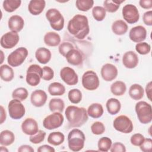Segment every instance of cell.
<instances>
[{
    "label": "cell",
    "instance_id": "6da1fadb",
    "mask_svg": "<svg viewBox=\"0 0 152 152\" xmlns=\"http://www.w3.org/2000/svg\"><path fill=\"white\" fill-rule=\"evenodd\" d=\"M67 29L70 34L78 39H84L90 32L88 20L86 15H75L68 22Z\"/></svg>",
    "mask_w": 152,
    "mask_h": 152
},
{
    "label": "cell",
    "instance_id": "7a4b0ae2",
    "mask_svg": "<svg viewBox=\"0 0 152 152\" xmlns=\"http://www.w3.org/2000/svg\"><path fill=\"white\" fill-rule=\"evenodd\" d=\"M65 114L71 127H80L86 124L88 119L87 110L83 107L69 106L65 109Z\"/></svg>",
    "mask_w": 152,
    "mask_h": 152
},
{
    "label": "cell",
    "instance_id": "3957f363",
    "mask_svg": "<svg viewBox=\"0 0 152 152\" xmlns=\"http://www.w3.org/2000/svg\"><path fill=\"white\" fill-rule=\"evenodd\" d=\"M86 137L82 131L79 129H72L68 135V145L69 150L79 151L84 146Z\"/></svg>",
    "mask_w": 152,
    "mask_h": 152
},
{
    "label": "cell",
    "instance_id": "277c9868",
    "mask_svg": "<svg viewBox=\"0 0 152 152\" xmlns=\"http://www.w3.org/2000/svg\"><path fill=\"white\" fill-rule=\"evenodd\" d=\"M135 112L139 121L147 124L152 121V107L150 104L145 101H140L136 103Z\"/></svg>",
    "mask_w": 152,
    "mask_h": 152
},
{
    "label": "cell",
    "instance_id": "5b68a950",
    "mask_svg": "<svg viewBox=\"0 0 152 152\" xmlns=\"http://www.w3.org/2000/svg\"><path fill=\"white\" fill-rule=\"evenodd\" d=\"M46 17L50 27L56 31H61L64 27V18L59 10L50 8L46 12Z\"/></svg>",
    "mask_w": 152,
    "mask_h": 152
},
{
    "label": "cell",
    "instance_id": "8992f818",
    "mask_svg": "<svg viewBox=\"0 0 152 152\" xmlns=\"http://www.w3.org/2000/svg\"><path fill=\"white\" fill-rule=\"evenodd\" d=\"M43 76V69L37 64L30 65L27 70L26 80L30 86H36L39 84Z\"/></svg>",
    "mask_w": 152,
    "mask_h": 152
},
{
    "label": "cell",
    "instance_id": "52a82bcc",
    "mask_svg": "<svg viewBox=\"0 0 152 152\" xmlns=\"http://www.w3.org/2000/svg\"><path fill=\"white\" fill-rule=\"evenodd\" d=\"M28 50L24 47H20L12 52L7 58V62L10 66L17 67L21 65L26 60L28 55Z\"/></svg>",
    "mask_w": 152,
    "mask_h": 152
},
{
    "label": "cell",
    "instance_id": "ba28073f",
    "mask_svg": "<svg viewBox=\"0 0 152 152\" xmlns=\"http://www.w3.org/2000/svg\"><path fill=\"white\" fill-rule=\"evenodd\" d=\"M81 83L83 87L87 90H95L100 84V81L97 74L92 71H86L81 78Z\"/></svg>",
    "mask_w": 152,
    "mask_h": 152
},
{
    "label": "cell",
    "instance_id": "9c48e42d",
    "mask_svg": "<svg viewBox=\"0 0 152 152\" xmlns=\"http://www.w3.org/2000/svg\"><path fill=\"white\" fill-rule=\"evenodd\" d=\"M113 126L116 131L124 134L130 133L134 129L132 122L126 115H120L116 117L113 121Z\"/></svg>",
    "mask_w": 152,
    "mask_h": 152
},
{
    "label": "cell",
    "instance_id": "30bf717a",
    "mask_svg": "<svg viewBox=\"0 0 152 152\" xmlns=\"http://www.w3.org/2000/svg\"><path fill=\"white\" fill-rule=\"evenodd\" d=\"M64 118L59 112H53L47 116L43 121V126L48 130H52L60 127L64 122Z\"/></svg>",
    "mask_w": 152,
    "mask_h": 152
},
{
    "label": "cell",
    "instance_id": "8fae6325",
    "mask_svg": "<svg viewBox=\"0 0 152 152\" xmlns=\"http://www.w3.org/2000/svg\"><path fill=\"white\" fill-rule=\"evenodd\" d=\"M10 116L13 119H20L23 118L26 113L24 106L21 101L17 99L11 100L8 106Z\"/></svg>",
    "mask_w": 152,
    "mask_h": 152
},
{
    "label": "cell",
    "instance_id": "7c38bea8",
    "mask_svg": "<svg viewBox=\"0 0 152 152\" xmlns=\"http://www.w3.org/2000/svg\"><path fill=\"white\" fill-rule=\"evenodd\" d=\"M124 19L128 24L137 23L140 18V14L137 8L132 4L125 5L122 11Z\"/></svg>",
    "mask_w": 152,
    "mask_h": 152
},
{
    "label": "cell",
    "instance_id": "4fadbf2b",
    "mask_svg": "<svg viewBox=\"0 0 152 152\" xmlns=\"http://www.w3.org/2000/svg\"><path fill=\"white\" fill-rule=\"evenodd\" d=\"M20 40L19 35L14 31H8L3 34L1 38V46L4 49H11L15 47Z\"/></svg>",
    "mask_w": 152,
    "mask_h": 152
},
{
    "label": "cell",
    "instance_id": "5bb4252c",
    "mask_svg": "<svg viewBox=\"0 0 152 152\" xmlns=\"http://www.w3.org/2000/svg\"><path fill=\"white\" fill-rule=\"evenodd\" d=\"M60 77L62 80L68 86H74L78 83V77L74 69L65 66L60 71Z\"/></svg>",
    "mask_w": 152,
    "mask_h": 152
},
{
    "label": "cell",
    "instance_id": "9a60e30c",
    "mask_svg": "<svg viewBox=\"0 0 152 152\" xmlns=\"http://www.w3.org/2000/svg\"><path fill=\"white\" fill-rule=\"evenodd\" d=\"M100 74L104 81H111L117 77L118 71L115 65L107 63L102 66Z\"/></svg>",
    "mask_w": 152,
    "mask_h": 152
},
{
    "label": "cell",
    "instance_id": "2e32d148",
    "mask_svg": "<svg viewBox=\"0 0 152 152\" xmlns=\"http://www.w3.org/2000/svg\"><path fill=\"white\" fill-rule=\"evenodd\" d=\"M147 37V30L142 26H137L132 27L129 33V37L135 43L143 42Z\"/></svg>",
    "mask_w": 152,
    "mask_h": 152
},
{
    "label": "cell",
    "instance_id": "e0dca14e",
    "mask_svg": "<svg viewBox=\"0 0 152 152\" xmlns=\"http://www.w3.org/2000/svg\"><path fill=\"white\" fill-rule=\"evenodd\" d=\"M48 95L42 90H36L33 91L30 96L31 104L35 107H40L43 106L46 102Z\"/></svg>",
    "mask_w": 152,
    "mask_h": 152
},
{
    "label": "cell",
    "instance_id": "ac0fdd59",
    "mask_svg": "<svg viewBox=\"0 0 152 152\" xmlns=\"http://www.w3.org/2000/svg\"><path fill=\"white\" fill-rule=\"evenodd\" d=\"M21 129L24 134L28 135L35 134L39 131L38 124L31 118H26L21 124Z\"/></svg>",
    "mask_w": 152,
    "mask_h": 152
},
{
    "label": "cell",
    "instance_id": "d6986e66",
    "mask_svg": "<svg viewBox=\"0 0 152 152\" xmlns=\"http://www.w3.org/2000/svg\"><path fill=\"white\" fill-rule=\"evenodd\" d=\"M138 57L134 51L126 52L122 56V64L125 67L128 69L135 68L138 64Z\"/></svg>",
    "mask_w": 152,
    "mask_h": 152
},
{
    "label": "cell",
    "instance_id": "ffe728a7",
    "mask_svg": "<svg viewBox=\"0 0 152 152\" xmlns=\"http://www.w3.org/2000/svg\"><path fill=\"white\" fill-rule=\"evenodd\" d=\"M65 57L69 64L74 66L80 65L83 61V55L81 52L75 48L71 49L66 54Z\"/></svg>",
    "mask_w": 152,
    "mask_h": 152
},
{
    "label": "cell",
    "instance_id": "44dd1931",
    "mask_svg": "<svg viewBox=\"0 0 152 152\" xmlns=\"http://www.w3.org/2000/svg\"><path fill=\"white\" fill-rule=\"evenodd\" d=\"M8 27L11 31L20 32L24 27V19L18 15H13L10 17L8 21Z\"/></svg>",
    "mask_w": 152,
    "mask_h": 152
},
{
    "label": "cell",
    "instance_id": "7402d4cb",
    "mask_svg": "<svg viewBox=\"0 0 152 152\" xmlns=\"http://www.w3.org/2000/svg\"><path fill=\"white\" fill-rule=\"evenodd\" d=\"M45 6L46 2L44 0H31L28 5V10L32 15H38L43 12Z\"/></svg>",
    "mask_w": 152,
    "mask_h": 152
},
{
    "label": "cell",
    "instance_id": "603a6c76",
    "mask_svg": "<svg viewBox=\"0 0 152 152\" xmlns=\"http://www.w3.org/2000/svg\"><path fill=\"white\" fill-rule=\"evenodd\" d=\"M35 57L39 63L46 64L51 59L52 53L49 49L41 47L36 50L35 52Z\"/></svg>",
    "mask_w": 152,
    "mask_h": 152
},
{
    "label": "cell",
    "instance_id": "cb8c5ba5",
    "mask_svg": "<svg viewBox=\"0 0 152 152\" xmlns=\"http://www.w3.org/2000/svg\"><path fill=\"white\" fill-rule=\"evenodd\" d=\"M44 43L48 46L55 47L61 43V37L56 32L49 31L45 34L43 38Z\"/></svg>",
    "mask_w": 152,
    "mask_h": 152
},
{
    "label": "cell",
    "instance_id": "d4e9b609",
    "mask_svg": "<svg viewBox=\"0 0 152 152\" xmlns=\"http://www.w3.org/2000/svg\"><path fill=\"white\" fill-rule=\"evenodd\" d=\"M88 116L92 118L97 119L100 118L104 112L103 107L100 103H94L90 104L87 110Z\"/></svg>",
    "mask_w": 152,
    "mask_h": 152
},
{
    "label": "cell",
    "instance_id": "484cf974",
    "mask_svg": "<svg viewBox=\"0 0 152 152\" xmlns=\"http://www.w3.org/2000/svg\"><path fill=\"white\" fill-rule=\"evenodd\" d=\"M128 26L127 24L122 20L115 21L112 25V30L115 34L121 36L125 34L128 31Z\"/></svg>",
    "mask_w": 152,
    "mask_h": 152
},
{
    "label": "cell",
    "instance_id": "4316f807",
    "mask_svg": "<svg viewBox=\"0 0 152 152\" xmlns=\"http://www.w3.org/2000/svg\"><path fill=\"white\" fill-rule=\"evenodd\" d=\"M144 88L140 84H134L129 87V95L130 97L133 100H141L144 97Z\"/></svg>",
    "mask_w": 152,
    "mask_h": 152
},
{
    "label": "cell",
    "instance_id": "83f0119b",
    "mask_svg": "<svg viewBox=\"0 0 152 152\" xmlns=\"http://www.w3.org/2000/svg\"><path fill=\"white\" fill-rule=\"evenodd\" d=\"M106 107L108 113L112 115H114L119 112L121 108V104L117 99L110 98L107 100Z\"/></svg>",
    "mask_w": 152,
    "mask_h": 152
},
{
    "label": "cell",
    "instance_id": "f1b7e54d",
    "mask_svg": "<svg viewBox=\"0 0 152 152\" xmlns=\"http://www.w3.org/2000/svg\"><path fill=\"white\" fill-rule=\"evenodd\" d=\"M15 140L14 134L10 130H4L0 134V144L3 146L11 145Z\"/></svg>",
    "mask_w": 152,
    "mask_h": 152
},
{
    "label": "cell",
    "instance_id": "f546056e",
    "mask_svg": "<svg viewBox=\"0 0 152 152\" xmlns=\"http://www.w3.org/2000/svg\"><path fill=\"white\" fill-rule=\"evenodd\" d=\"M0 77L1 78L5 81H11L14 77V72L12 68L10 65L4 64L0 67Z\"/></svg>",
    "mask_w": 152,
    "mask_h": 152
},
{
    "label": "cell",
    "instance_id": "4dcf8cb0",
    "mask_svg": "<svg viewBox=\"0 0 152 152\" xmlns=\"http://www.w3.org/2000/svg\"><path fill=\"white\" fill-rule=\"evenodd\" d=\"M65 136L63 133L59 131L52 132L49 134L48 137V142L53 145L58 146L64 142Z\"/></svg>",
    "mask_w": 152,
    "mask_h": 152
},
{
    "label": "cell",
    "instance_id": "1f68e13d",
    "mask_svg": "<svg viewBox=\"0 0 152 152\" xmlns=\"http://www.w3.org/2000/svg\"><path fill=\"white\" fill-rule=\"evenodd\" d=\"M65 107V103L62 99L59 98H53L50 99L49 102V108L52 112H63Z\"/></svg>",
    "mask_w": 152,
    "mask_h": 152
},
{
    "label": "cell",
    "instance_id": "d6a6232c",
    "mask_svg": "<svg viewBox=\"0 0 152 152\" xmlns=\"http://www.w3.org/2000/svg\"><path fill=\"white\" fill-rule=\"evenodd\" d=\"M126 90V84L122 81H116L110 86V91L115 96H122L125 94Z\"/></svg>",
    "mask_w": 152,
    "mask_h": 152
},
{
    "label": "cell",
    "instance_id": "836d02e7",
    "mask_svg": "<svg viewBox=\"0 0 152 152\" xmlns=\"http://www.w3.org/2000/svg\"><path fill=\"white\" fill-rule=\"evenodd\" d=\"M48 90L52 96H62L65 93V87L60 83L53 82L49 84Z\"/></svg>",
    "mask_w": 152,
    "mask_h": 152
},
{
    "label": "cell",
    "instance_id": "e575fe53",
    "mask_svg": "<svg viewBox=\"0 0 152 152\" xmlns=\"http://www.w3.org/2000/svg\"><path fill=\"white\" fill-rule=\"evenodd\" d=\"M124 1V0H106L103 2V8L107 12H115L120 7L121 4Z\"/></svg>",
    "mask_w": 152,
    "mask_h": 152
},
{
    "label": "cell",
    "instance_id": "d590c367",
    "mask_svg": "<svg viewBox=\"0 0 152 152\" xmlns=\"http://www.w3.org/2000/svg\"><path fill=\"white\" fill-rule=\"evenodd\" d=\"M21 4L20 0H5L3 1L2 7L5 11L12 12L18 8Z\"/></svg>",
    "mask_w": 152,
    "mask_h": 152
},
{
    "label": "cell",
    "instance_id": "8d00e7d4",
    "mask_svg": "<svg viewBox=\"0 0 152 152\" xmlns=\"http://www.w3.org/2000/svg\"><path fill=\"white\" fill-rule=\"evenodd\" d=\"M112 144V142L110 138L107 137H102L98 141V150L102 152L108 151L110 149Z\"/></svg>",
    "mask_w": 152,
    "mask_h": 152
},
{
    "label": "cell",
    "instance_id": "74e56055",
    "mask_svg": "<svg viewBox=\"0 0 152 152\" xmlns=\"http://www.w3.org/2000/svg\"><path fill=\"white\" fill-rule=\"evenodd\" d=\"M28 95L27 90L24 87H18L15 89L12 93V97L22 102L25 100Z\"/></svg>",
    "mask_w": 152,
    "mask_h": 152
},
{
    "label": "cell",
    "instance_id": "f35d334b",
    "mask_svg": "<svg viewBox=\"0 0 152 152\" xmlns=\"http://www.w3.org/2000/svg\"><path fill=\"white\" fill-rule=\"evenodd\" d=\"M69 100L74 104L79 103L82 99V93L79 89L73 88L69 91L68 94Z\"/></svg>",
    "mask_w": 152,
    "mask_h": 152
},
{
    "label": "cell",
    "instance_id": "ab89813d",
    "mask_svg": "<svg viewBox=\"0 0 152 152\" xmlns=\"http://www.w3.org/2000/svg\"><path fill=\"white\" fill-rule=\"evenodd\" d=\"M76 7L81 11L86 12L90 10L93 5L94 1L93 0H77L75 2Z\"/></svg>",
    "mask_w": 152,
    "mask_h": 152
},
{
    "label": "cell",
    "instance_id": "60d3db41",
    "mask_svg": "<svg viewBox=\"0 0 152 152\" xmlns=\"http://www.w3.org/2000/svg\"><path fill=\"white\" fill-rule=\"evenodd\" d=\"M106 14L104 8L100 6H95L92 10V15L93 18L97 21H103Z\"/></svg>",
    "mask_w": 152,
    "mask_h": 152
},
{
    "label": "cell",
    "instance_id": "b9f144b4",
    "mask_svg": "<svg viewBox=\"0 0 152 152\" xmlns=\"http://www.w3.org/2000/svg\"><path fill=\"white\" fill-rule=\"evenodd\" d=\"M135 50L139 54L144 55L149 53L151 50V46L148 43L142 42L136 44Z\"/></svg>",
    "mask_w": 152,
    "mask_h": 152
},
{
    "label": "cell",
    "instance_id": "7bdbcfd3",
    "mask_svg": "<svg viewBox=\"0 0 152 152\" xmlns=\"http://www.w3.org/2000/svg\"><path fill=\"white\" fill-rule=\"evenodd\" d=\"M46 132L43 130H39L37 133L34 135H30L29 138V140L31 142L34 144H37L44 141Z\"/></svg>",
    "mask_w": 152,
    "mask_h": 152
},
{
    "label": "cell",
    "instance_id": "ee69618b",
    "mask_svg": "<svg viewBox=\"0 0 152 152\" xmlns=\"http://www.w3.org/2000/svg\"><path fill=\"white\" fill-rule=\"evenodd\" d=\"M91 131L93 134L101 135L104 132L105 126L102 122L96 121L91 125Z\"/></svg>",
    "mask_w": 152,
    "mask_h": 152
},
{
    "label": "cell",
    "instance_id": "f6af8a7d",
    "mask_svg": "<svg viewBox=\"0 0 152 152\" xmlns=\"http://www.w3.org/2000/svg\"><path fill=\"white\" fill-rule=\"evenodd\" d=\"M74 48V46L72 45V44H71L69 42H63L62 43L59 48H58V51L59 52V53L62 55L63 56H65L66 54L72 49Z\"/></svg>",
    "mask_w": 152,
    "mask_h": 152
},
{
    "label": "cell",
    "instance_id": "bcb514c9",
    "mask_svg": "<svg viewBox=\"0 0 152 152\" xmlns=\"http://www.w3.org/2000/svg\"><path fill=\"white\" fill-rule=\"evenodd\" d=\"M144 137L141 134L139 133H137L135 134H133L131 138L130 141L131 144H132L134 146H140L142 142L144 141Z\"/></svg>",
    "mask_w": 152,
    "mask_h": 152
},
{
    "label": "cell",
    "instance_id": "7dc6e473",
    "mask_svg": "<svg viewBox=\"0 0 152 152\" xmlns=\"http://www.w3.org/2000/svg\"><path fill=\"white\" fill-rule=\"evenodd\" d=\"M43 76L42 79L46 81H50L54 77V71L49 66H45L43 67Z\"/></svg>",
    "mask_w": 152,
    "mask_h": 152
},
{
    "label": "cell",
    "instance_id": "c3c4849f",
    "mask_svg": "<svg viewBox=\"0 0 152 152\" xmlns=\"http://www.w3.org/2000/svg\"><path fill=\"white\" fill-rule=\"evenodd\" d=\"M140 147L143 152H151L152 150V140L151 138H145Z\"/></svg>",
    "mask_w": 152,
    "mask_h": 152
},
{
    "label": "cell",
    "instance_id": "681fc988",
    "mask_svg": "<svg viewBox=\"0 0 152 152\" xmlns=\"http://www.w3.org/2000/svg\"><path fill=\"white\" fill-rule=\"evenodd\" d=\"M110 151L111 152H125L126 147L124 144L120 142H116L112 144Z\"/></svg>",
    "mask_w": 152,
    "mask_h": 152
},
{
    "label": "cell",
    "instance_id": "f907efd6",
    "mask_svg": "<svg viewBox=\"0 0 152 152\" xmlns=\"http://www.w3.org/2000/svg\"><path fill=\"white\" fill-rule=\"evenodd\" d=\"M144 23L148 26H152V11L150 10L145 12L142 16Z\"/></svg>",
    "mask_w": 152,
    "mask_h": 152
},
{
    "label": "cell",
    "instance_id": "816d5d0a",
    "mask_svg": "<svg viewBox=\"0 0 152 152\" xmlns=\"http://www.w3.org/2000/svg\"><path fill=\"white\" fill-rule=\"evenodd\" d=\"M139 4L144 9H151L152 8V0H140Z\"/></svg>",
    "mask_w": 152,
    "mask_h": 152
},
{
    "label": "cell",
    "instance_id": "f5cc1de1",
    "mask_svg": "<svg viewBox=\"0 0 152 152\" xmlns=\"http://www.w3.org/2000/svg\"><path fill=\"white\" fill-rule=\"evenodd\" d=\"M38 152H55V150L52 147L49 145H42L37 148Z\"/></svg>",
    "mask_w": 152,
    "mask_h": 152
},
{
    "label": "cell",
    "instance_id": "db71d44e",
    "mask_svg": "<svg viewBox=\"0 0 152 152\" xmlns=\"http://www.w3.org/2000/svg\"><path fill=\"white\" fill-rule=\"evenodd\" d=\"M18 152H34V149L29 145H22L18 148Z\"/></svg>",
    "mask_w": 152,
    "mask_h": 152
},
{
    "label": "cell",
    "instance_id": "11a10c76",
    "mask_svg": "<svg viewBox=\"0 0 152 152\" xmlns=\"http://www.w3.org/2000/svg\"><path fill=\"white\" fill-rule=\"evenodd\" d=\"M145 93L147 98L151 101V81L148 83L145 87Z\"/></svg>",
    "mask_w": 152,
    "mask_h": 152
},
{
    "label": "cell",
    "instance_id": "9f6ffc18",
    "mask_svg": "<svg viewBox=\"0 0 152 152\" xmlns=\"http://www.w3.org/2000/svg\"><path fill=\"white\" fill-rule=\"evenodd\" d=\"M0 109H1V122H0V124H2L5 121L6 118H7V115H6L5 110L4 109V108L2 106H0Z\"/></svg>",
    "mask_w": 152,
    "mask_h": 152
},
{
    "label": "cell",
    "instance_id": "6f0895ef",
    "mask_svg": "<svg viewBox=\"0 0 152 152\" xmlns=\"http://www.w3.org/2000/svg\"><path fill=\"white\" fill-rule=\"evenodd\" d=\"M4 148V147H3V146H1V149H0V151H1V152H2V151H8V150L7 149V148Z\"/></svg>",
    "mask_w": 152,
    "mask_h": 152
},
{
    "label": "cell",
    "instance_id": "680465c9",
    "mask_svg": "<svg viewBox=\"0 0 152 152\" xmlns=\"http://www.w3.org/2000/svg\"><path fill=\"white\" fill-rule=\"evenodd\" d=\"M1 55H2V60H1V64H2V62H3V52H2V50H1Z\"/></svg>",
    "mask_w": 152,
    "mask_h": 152
}]
</instances>
